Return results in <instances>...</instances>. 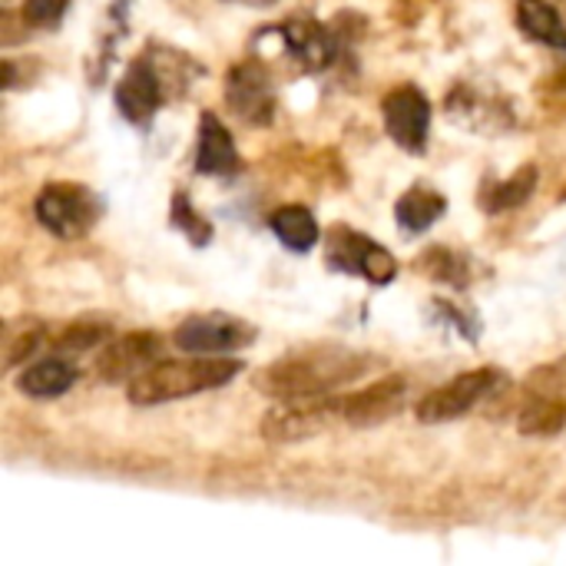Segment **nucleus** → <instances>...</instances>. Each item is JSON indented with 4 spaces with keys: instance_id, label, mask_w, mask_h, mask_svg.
Wrapping results in <instances>:
<instances>
[{
    "instance_id": "21",
    "label": "nucleus",
    "mask_w": 566,
    "mask_h": 566,
    "mask_svg": "<svg viewBox=\"0 0 566 566\" xmlns=\"http://www.w3.org/2000/svg\"><path fill=\"white\" fill-rule=\"evenodd\" d=\"M566 424V408L560 401H541V405H527V411L521 415V434H557Z\"/></svg>"
},
{
    "instance_id": "19",
    "label": "nucleus",
    "mask_w": 566,
    "mask_h": 566,
    "mask_svg": "<svg viewBox=\"0 0 566 566\" xmlns=\"http://www.w3.org/2000/svg\"><path fill=\"white\" fill-rule=\"evenodd\" d=\"M109 335V325L103 322H73L66 325L56 338H53V352L60 355H83V352H93L106 342Z\"/></svg>"
},
{
    "instance_id": "9",
    "label": "nucleus",
    "mask_w": 566,
    "mask_h": 566,
    "mask_svg": "<svg viewBox=\"0 0 566 566\" xmlns=\"http://www.w3.org/2000/svg\"><path fill=\"white\" fill-rule=\"evenodd\" d=\"M163 355V338L153 332H133L113 345H106L96 358V375L106 385H119V381H133L136 375H143L146 368H153Z\"/></svg>"
},
{
    "instance_id": "16",
    "label": "nucleus",
    "mask_w": 566,
    "mask_h": 566,
    "mask_svg": "<svg viewBox=\"0 0 566 566\" xmlns=\"http://www.w3.org/2000/svg\"><path fill=\"white\" fill-rule=\"evenodd\" d=\"M448 202L444 196H438L434 189H424V186H415L408 189L398 206H395V219L408 229V232H424L431 229L441 216H444Z\"/></svg>"
},
{
    "instance_id": "1",
    "label": "nucleus",
    "mask_w": 566,
    "mask_h": 566,
    "mask_svg": "<svg viewBox=\"0 0 566 566\" xmlns=\"http://www.w3.org/2000/svg\"><path fill=\"white\" fill-rule=\"evenodd\" d=\"M375 361L368 355L348 352V348H308V352H289L265 371H259L255 385L269 398L295 401V398H325L332 388L345 381H358Z\"/></svg>"
},
{
    "instance_id": "20",
    "label": "nucleus",
    "mask_w": 566,
    "mask_h": 566,
    "mask_svg": "<svg viewBox=\"0 0 566 566\" xmlns=\"http://www.w3.org/2000/svg\"><path fill=\"white\" fill-rule=\"evenodd\" d=\"M172 226H176L179 232H186V239H189L196 249H202V245L212 242V222H206V219L196 212V206L189 202L186 192H176V196H172Z\"/></svg>"
},
{
    "instance_id": "13",
    "label": "nucleus",
    "mask_w": 566,
    "mask_h": 566,
    "mask_svg": "<svg viewBox=\"0 0 566 566\" xmlns=\"http://www.w3.org/2000/svg\"><path fill=\"white\" fill-rule=\"evenodd\" d=\"M282 36H285L289 53L312 73L325 70L335 60V36L328 33V27L315 20H289L282 27Z\"/></svg>"
},
{
    "instance_id": "4",
    "label": "nucleus",
    "mask_w": 566,
    "mask_h": 566,
    "mask_svg": "<svg viewBox=\"0 0 566 566\" xmlns=\"http://www.w3.org/2000/svg\"><path fill=\"white\" fill-rule=\"evenodd\" d=\"M328 265L335 272H348V275H361L375 285H388L398 275V259L375 239L352 232V229H332L328 232Z\"/></svg>"
},
{
    "instance_id": "5",
    "label": "nucleus",
    "mask_w": 566,
    "mask_h": 566,
    "mask_svg": "<svg viewBox=\"0 0 566 566\" xmlns=\"http://www.w3.org/2000/svg\"><path fill=\"white\" fill-rule=\"evenodd\" d=\"M172 342H176V348H182L189 355H226V352L249 348L255 342V328L242 318L212 312V315L186 318L176 328Z\"/></svg>"
},
{
    "instance_id": "7",
    "label": "nucleus",
    "mask_w": 566,
    "mask_h": 566,
    "mask_svg": "<svg viewBox=\"0 0 566 566\" xmlns=\"http://www.w3.org/2000/svg\"><path fill=\"white\" fill-rule=\"evenodd\" d=\"M385 129L388 136L405 149L421 156L428 149V129H431V103L418 86H395L381 103Z\"/></svg>"
},
{
    "instance_id": "3",
    "label": "nucleus",
    "mask_w": 566,
    "mask_h": 566,
    "mask_svg": "<svg viewBox=\"0 0 566 566\" xmlns=\"http://www.w3.org/2000/svg\"><path fill=\"white\" fill-rule=\"evenodd\" d=\"M33 212H36V219H40V226L46 232H53L60 239H80L99 222L103 202L86 186L53 182V186L40 189V196L33 202Z\"/></svg>"
},
{
    "instance_id": "25",
    "label": "nucleus",
    "mask_w": 566,
    "mask_h": 566,
    "mask_svg": "<svg viewBox=\"0 0 566 566\" xmlns=\"http://www.w3.org/2000/svg\"><path fill=\"white\" fill-rule=\"evenodd\" d=\"M259 3H275V0H259Z\"/></svg>"
},
{
    "instance_id": "18",
    "label": "nucleus",
    "mask_w": 566,
    "mask_h": 566,
    "mask_svg": "<svg viewBox=\"0 0 566 566\" xmlns=\"http://www.w3.org/2000/svg\"><path fill=\"white\" fill-rule=\"evenodd\" d=\"M534 186H537V169H534V166H524V169H517L507 182H501V186H494V189L484 192V209H488V212L514 209V206L527 202V196L534 192Z\"/></svg>"
},
{
    "instance_id": "14",
    "label": "nucleus",
    "mask_w": 566,
    "mask_h": 566,
    "mask_svg": "<svg viewBox=\"0 0 566 566\" xmlns=\"http://www.w3.org/2000/svg\"><path fill=\"white\" fill-rule=\"evenodd\" d=\"M76 381V368L66 361V358H46V361H36L30 365L17 388L30 398H60L63 391H70Z\"/></svg>"
},
{
    "instance_id": "17",
    "label": "nucleus",
    "mask_w": 566,
    "mask_h": 566,
    "mask_svg": "<svg viewBox=\"0 0 566 566\" xmlns=\"http://www.w3.org/2000/svg\"><path fill=\"white\" fill-rule=\"evenodd\" d=\"M517 20H521L527 36H534V40H541L547 46L566 50V27L554 3H547V0H521Z\"/></svg>"
},
{
    "instance_id": "6",
    "label": "nucleus",
    "mask_w": 566,
    "mask_h": 566,
    "mask_svg": "<svg viewBox=\"0 0 566 566\" xmlns=\"http://www.w3.org/2000/svg\"><path fill=\"white\" fill-rule=\"evenodd\" d=\"M504 381V375L497 368H481V371H464L458 375L451 385L434 388L421 405H418V418L424 424H441L451 418L468 415L478 401H484L497 385Z\"/></svg>"
},
{
    "instance_id": "10",
    "label": "nucleus",
    "mask_w": 566,
    "mask_h": 566,
    "mask_svg": "<svg viewBox=\"0 0 566 566\" xmlns=\"http://www.w3.org/2000/svg\"><path fill=\"white\" fill-rule=\"evenodd\" d=\"M163 99H166L163 76H159V70L146 56H139L123 73V80L116 83V106L136 126H149L153 116H156V109L163 106Z\"/></svg>"
},
{
    "instance_id": "12",
    "label": "nucleus",
    "mask_w": 566,
    "mask_h": 566,
    "mask_svg": "<svg viewBox=\"0 0 566 566\" xmlns=\"http://www.w3.org/2000/svg\"><path fill=\"white\" fill-rule=\"evenodd\" d=\"M242 159L235 153L232 133L222 126L219 116L202 113L199 119V143H196V172L202 176H235Z\"/></svg>"
},
{
    "instance_id": "2",
    "label": "nucleus",
    "mask_w": 566,
    "mask_h": 566,
    "mask_svg": "<svg viewBox=\"0 0 566 566\" xmlns=\"http://www.w3.org/2000/svg\"><path fill=\"white\" fill-rule=\"evenodd\" d=\"M242 371V361L222 358V355H202V358H176V361H156L143 375H136L126 388V398L136 408H153L179 398H192L212 388L229 385Z\"/></svg>"
},
{
    "instance_id": "22",
    "label": "nucleus",
    "mask_w": 566,
    "mask_h": 566,
    "mask_svg": "<svg viewBox=\"0 0 566 566\" xmlns=\"http://www.w3.org/2000/svg\"><path fill=\"white\" fill-rule=\"evenodd\" d=\"M43 342V328L40 325H23V332L17 335V328L7 332V368H17L23 358H30Z\"/></svg>"
},
{
    "instance_id": "8",
    "label": "nucleus",
    "mask_w": 566,
    "mask_h": 566,
    "mask_svg": "<svg viewBox=\"0 0 566 566\" xmlns=\"http://www.w3.org/2000/svg\"><path fill=\"white\" fill-rule=\"evenodd\" d=\"M226 103L249 126H269L275 113V86L265 66L252 60L235 63L226 76Z\"/></svg>"
},
{
    "instance_id": "24",
    "label": "nucleus",
    "mask_w": 566,
    "mask_h": 566,
    "mask_svg": "<svg viewBox=\"0 0 566 566\" xmlns=\"http://www.w3.org/2000/svg\"><path fill=\"white\" fill-rule=\"evenodd\" d=\"M70 0H23V23L50 30L63 20Z\"/></svg>"
},
{
    "instance_id": "15",
    "label": "nucleus",
    "mask_w": 566,
    "mask_h": 566,
    "mask_svg": "<svg viewBox=\"0 0 566 566\" xmlns=\"http://www.w3.org/2000/svg\"><path fill=\"white\" fill-rule=\"evenodd\" d=\"M269 229L279 235V242L285 249H295V252H308L318 242V222H315V216L305 206H282V209H275L272 219H269Z\"/></svg>"
},
{
    "instance_id": "23",
    "label": "nucleus",
    "mask_w": 566,
    "mask_h": 566,
    "mask_svg": "<svg viewBox=\"0 0 566 566\" xmlns=\"http://www.w3.org/2000/svg\"><path fill=\"white\" fill-rule=\"evenodd\" d=\"M428 272H431V279H441V282H454V285H464L468 279V269H464V259L461 255H454V252H448V249H434L431 252V259L428 262H421Z\"/></svg>"
},
{
    "instance_id": "11",
    "label": "nucleus",
    "mask_w": 566,
    "mask_h": 566,
    "mask_svg": "<svg viewBox=\"0 0 566 566\" xmlns=\"http://www.w3.org/2000/svg\"><path fill=\"white\" fill-rule=\"evenodd\" d=\"M405 391L408 381L405 378H381L355 395H345L335 401V411L342 421L355 424V428H368V424H381L385 418H391L395 411H401L405 405Z\"/></svg>"
}]
</instances>
